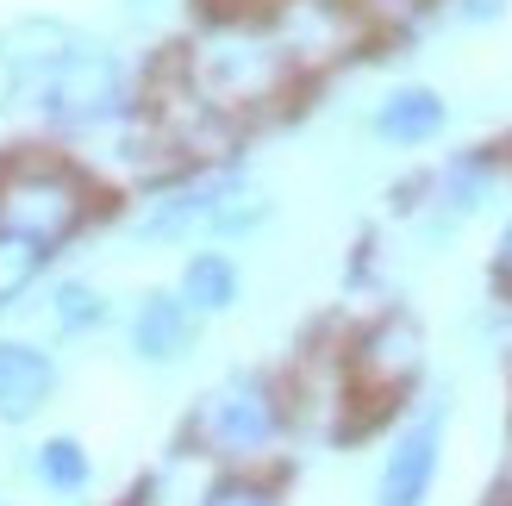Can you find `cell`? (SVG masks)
I'll use <instances>...</instances> for the list:
<instances>
[{
  "label": "cell",
  "instance_id": "cell-1",
  "mask_svg": "<svg viewBox=\"0 0 512 506\" xmlns=\"http://www.w3.org/2000/svg\"><path fill=\"white\" fill-rule=\"evenodd\" d=\"M25 94H38V113L57 125V132H100L125 113V63L119 50L94 44V38H69V50Z\"/></svg>",
  "mask_w": 512,
  "mask_h": 506
},
{
  "label": "cell",
  "instance_id": "cell-2",
  "mask_svg": "<svg viewBox=\"0 0 512 506\" xmlns=\"http://www.w3.org/2000/svg\"><path fill=\"white\" fill-rule=\"evenodd\" d=\"M269 219L263 188H250L244 175H194V182L169 188L163 200H150V213L138 219V238L175 244V238H244Z\"/></svg>",
  "mask_w": 512,
  "mask_h": 506
},
{
  "label": "cell",
  "instance_id": "cell-3",
  "mask_svg": "<svg viewBox=\"0 0 512 506\" xmlns=\"http://www.w3.org/2000/svg\"><path fill=\"white\" fill-rule=\"evenodd\" d=\"M275 438H281V394L269 375H232V382H219L188 419V444H200L207 457H225V463L263 457Z\"/></svg>",
  "mask_w": 512,
  "mask_h": 506
},
{
  "label": "cell",
  "instance_id": "cell-4",
  "mask_svg": "<svg viewBox=\"0 0 512 506\" xmlns=\"http://www.w3.org/2000/svg\"><path fill=\"white\" fill-rule=\"evenodd\" d=\"M88 219V182L63 163H19L0 182V225L38 238V244H69Z\"/></svg>",
  "mask_w": 512,
  "mask_h": 506
},
{
  "label": "cell",
  "instance_id": "cell-5",
  "mask_svg": "<svg viewBox=\"0 0 512 506\" xmlns=\"http://www.w3.org/2000/svg\"><path fill=\"white\" fill-rule=\"evenodd\" d=\"M438 463H444V407H431L394 438L369 506H425L438 488Z\"/></svg>",
  "mask_w": 512,
  "mask_h": 506
},
{
  "label": "cell",
  "instance_id": "cell-6",
  "mask_svg": "<svg viewBox=\"0 0 512 506\" xmlns=\"http://www.w3.org/2000/svg\"><path fill=\"white\" fill-rule=\"evenodd\" d=\"M419 363H425V338H419V325H413V319H400V313H394V319H381L375 332H363V344H356V357H350L356 388L375 394L381 407L413 388Z\"/></svg>",
  "mask_w": 512,
  "mask_h": 506
},
{
  "label": "cell",
  "instance_id": "cell-7",
  "mask_svg": "<svg viewBox=\"0 0 512 506\" xmlns=\"http://www.w3.org/2000/svg\"><path fill=\"white\" fill-rule=\"evenodd\" d=\"M57 400V357L25 338H0V419L25 425Z\"/></svg>",
  "mask_w": 512,
  "mask_h": 506
},
{
  "label": "cell",
  "instance_id": "cell-8",
  "mask_svg": "<svg viewBox=\"0 0 512 506\" xmlns=\"http://www.w3.org/2000/svg\"><path fill=\"white\" fill-rule=\"evenodd\" d=\"M194 332H200V319L188 313V300L182 294H144L138 300V313H132V350H138V363H182L188 350H194Z\"/></svg>",
  "mask_w": 512,
  "mask_h": 506
},
{
  "label": "cell",
  "instance_id": "cell-9",
  "mask_svg": "<svg viewBox=\"0 0 512 506\" xmlns=\"http://www.w3.org/2000/svg\"><path fill=\"white\" fill-rule=\"evenodd\" d=\"M450 125V100L438 88H394V94H381V107H375V138L381 144H431Z\"/></svg>",
  "mask_w": 512,
  "mask_h": 506
},
{
  "label": "cell",
  "instance_id": "cell-10",
  "mask_svg": "<svg viewBox=\"0 0 512 506\" xmlns=\"http://www.w3.org/2000/svg\"><path fill=\"white\" fill-rule=\"evenodd\" d=\"M238 288H244L238 263L225 257V250H200V257H188L182 288H175V294L188 300L194 319H213V313H232V307H238Z\"/></svg>",
  "mask_w": 512,
  "mask_h": 506
},
{
  "label": "cell",
  "instance_id": "cell-11",
  "mask_svg": "<svg viewBox=\"0 0 512 506\" xmlns=\"http://www.w3.org/2000/svg\"><path fill=\"white\" fill-rule=\"evenodd\" d=\"M32 475H38V482H44L50 494L75 500V494H88L94 463H88L82 438H44V444H38V457H32Z\"/></svg>",
  "mask_w": 512,
  "mask_h": 506
},
{
  "label": "cell",
  "instance_id": "cell-12",
  "mask_svg": "<svg viewBox=\"0 0 512 506\" xmlns=\"http://www.w3.org/2000/svg\"><path fill=\"white\" fill-rule=\"evenodd\" d=\"M50 257H57L50 244L13 232V225H0V307H13V300H19V294H25V288H32L38 275L50 269Z\"/></svg>",
  "mask_w": 512,
  "mask_h": 506
},
{
  "label": "cell",
  "instance_id": "cell-13",
  "mask_svg": "<svg viewBox=\"0 0 512 506\" xmlns=\"http://www.w3.org/2000/svg\"><path fill=\"white\" fill-rule=\"evenodd\" d=\"M488 188H494V163L488 157H463V163H450L444 169V182H438V200L463 219V213H475L481 200H488Z\"/></svg>",
  "mask_w": 512,
  "mask_h": 506
},
{
  "label": "cell",
  "instance_id": "cell-14",
  "mask_svg": "<svg viewBox=\"0 0 512 506\" xmlns=\"http://www.w3.org/2000/svg\"><path fill=\"white\" fill-rule=\"evenodd\" d=\"M50 319H57L63 332H94V325L107 319V294H100L94 282H63L57 294H50Z\"/></svg>",
  "mask_w": 512,
  "mask_h": 506
},
{
  "label": "cell",
  "instance_id": "cell-15",
  "mask_svg": "<svg viewBox=\"0 0 512 506\" xmlns=\"http://www.w3.org/2000/svg\"><path fill=\"white\" fill-rule=\"evenodd\" d=\"M200 506H281V500H275V488L250 482V475H225V482L207 488V500H200Z\"/></svg>",
  "mask_w": 512,
  "mask_h": 506
},
{
  "label": "cell",
  "instance_id": "cell-16",
  "mask_svg": "<svg viewBox=\"0 0 512 506\" xmlns=\"http://www.w3.org/2000/svg\"><path fill=\"white\" fill-rule=\"evenodd\" d=\"M19 94H25V75H19V63L7 57V50H0V113H7Z\"/></svg>",
  "mask_w": 512,
  "mask_h": 506
},
{
  "label": "cell",
  "instance_id": "cell-17",
  "mask_svg": "<svg viewBox=\"0 0 512 506\" xmlns=\"http://www.w3.org/2000/svg\"><path fill=\"white\" fill-rule=\"evenodd\" d=\"M494 282L512 294V225H506V232H500V250H494Z\"/></svg>",
  "mask_w": 512,
  "mask_h": 506
},
{
  "label": "cell",
  "instance_id": "cell-18",
  "mask_svg": "<svg viewBox=\"0 0 512 506\" xmlns=\"http://www.w3.org/2000/svg\"><path fill=\"white\" fill-rule=\"evenodd\" d=\"M275 0H207V13H225V19H244V13H263Z\"/></svg>",
  "mask_w": 512,
  "mask_h": 506
},
{
  "label": "cell",
  "instance_id": "cell-19",
  "mask_svg": "<svg viewBox=\"0 0 512 506\" xmlns=\"http://www.w3.org/2000/svg\"><path fill=\"white\" fill-rule=\"evenodd\" d=\"M0 506H7V500H0Z\"/></svg>",
  "mask_w": 512,
  "mask_h": 506
}]
</instances>
